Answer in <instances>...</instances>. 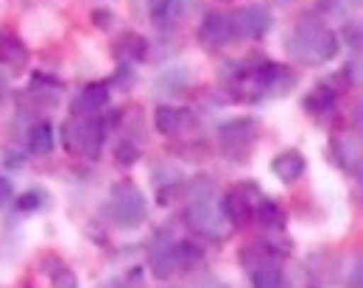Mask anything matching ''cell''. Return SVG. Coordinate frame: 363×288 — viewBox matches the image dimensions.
<instances>
[{
    "label": "cell",
    "mask_w": 363,
    "mask_h": 288,
    "mask_svg": "<svg viewBox=\"0 0 363 288\" xmlns=\"http://www.w3.org/2000/svg\"><path fill=\"white\" fill-rule=\"evenodd\" d=\"M294 87L296 73L288 65L272 62L260 53H249L240 62H232V70L227 73V90L243 104L288 96Z\"/></svg>",
    "instance_id": "6da1fadb"
},
{
    "label": "cell",
    "mask_w": 363,
    "mask_h": 288,
    "mask_svg": "<svg viewBox=\"0 0 363 288\" xmlns=\"http://www.w3.org/2000/svg\"><path fill=\"white\" fill-rule=\"evenodd\" d=\"M285 48H288V56L296 65L321 67V65H327V62H333L338 56L341 45H338V34L324 20H318L316 14H305L291 28Z\"/></svg>",
    "instance_id": "7a4b0ae2"
},
{
    "label": "cell",
    "mask_w": 363,
    "mask_h": 288,
    "mask_svg": "<svg viewBox=\"0 0 363 288\" xmlns=\"http://www.w3.org/2000/svg\"><path fill=\"white\" fill-rule=\"evenodd\" d=\"M184 224L201 236V238H210V240H224L229 238L232 233V224H229L227 213H224V204L221 199L213 193V185L204 182L201 191H193L190 196V204L184 207Z\"/></svg>",
    "instance_id": "3957f363"
},
{
    "label": "cell",
    "mask_w": 363,
    "mask_h": 288,
    "mask_svg": "<svg viewBox=\"0 0 363 288\" xmlns=\"http://www.w3.org/2000/svg\"><path fill=\"white\" fill-rule=\"evenodd\" d=\"M204 263V249L193 240H168V243H154L151 249V275L157 280H171L193 272L196 266Z\"/></svg>",
    "instance_id": "277c9868"
},
{
    "label": "cell",
    "mask_w": 363,
    "mask_h": 288,
    "mask_svg": "<svg viewBox=\"0 0 363 288\" xmlns=\"http://www.w3.org/2000/svg\"><path fill=\"white\" fill-rule=\"evenodd\" d=\"M106 140V123L98 115H73L62 126V143L67 154L95 160Z\"/></svg>",
    "instance_id": "5b68a950"
},
{
    "label": "cell",
    "mask_w": 363,
    "mask_h": 288,
    "mask_svg": "<svg viewBox=\"0 0 363 288\" xmlns=\"http://www.w3.org/2000/svg\"><path fill=\"white\" fill-rule=\"evenodd\" d=\"M106 218L118 230H137L145 221V196L132 179H121L112 185L106 199Z\"/></svg>",
    "instance_id": "8992f818"
},
{
    "label": "cell",
    "mask_w": 363,
    "mask_h": 288,
    "mask_svg": "<svg viewBox=\"0 0 363 288\" xmlns=\"http://www.w3.org/2000/svg\"><path fill=\"white\" fill-rule=\"evenodd\" d=\"M260 123L255 118H232L218 129V145L229 160H246L257 143Z\"/></svg>",
    "instance_id": "52a82bcc"
},
{
    "label": "cell",
    "mask_w": 363,
    "mask_h": 288,
    "mask_svg": "<svg viewBox=\"0 0 363 288\" xmlns=\"http://www.w3.org/2000/svg\"><path fill=\"white\" fill-rule=\"evenodd\" d=\"M232 40H260L272 28V11L266 6H240L227 14Z\"/></svg>",
    "instance_id": "ba28073f"
},
{
    "label": "cell",
    "mask_w": 363,
    "mask_h": 288,
    "mask_svg": "<svg viewBox=\"0 0 363 288\" xmlns=\"http://www.w3.org/2000/svg\"><path fill=\"white\" fill-rule=\"evenodd\" d=\"M260 199H263V191H260L257 185H252V182H238V185L221 199L229 224H232V227H246V224L255 218V210H257Z\"/></svg>",
    "instance_id": "9c48e42d"
},
{
    "label": "cell",
    "mask_w": 363,
    "mask_h": 288,
    "mask_svg": "<svg viewBox=\"0 0 363 288\" xmlns=\"http://www.w3.org/2000/svg\"><path fill=\"white\" fill-rule=\"evenodd\" d=\"M333 157L352 179H361V135L355 129L333 138Z\"/></svg>",
    "instance_id": "30bf717a"
},
{
    "label": "cell",
    "mask_w": 363,
    "mask_h": 288,
    "mask_svg": "<svg viewBox=\"0 0 363 288\" xmlns=\"http://www.w3.org/2000/svg\"><path fill=\"white\" fill-rule=\"evenodd\" d=\"M199 43L210 50H221L232 45V28H229L227 14H218V11H210L204 14L201 26H199Z\"/></svg>",
    "instance_id": "8fae6325"
},
{
    "label": "cell",
    "mask_w": 363,
    "mask_h": 288,
    "mask_svg": "<svg viewBox=\"0 0 363 288\" xmlns=\"http://www.w3.org/2000/svg\"><path fill=\"white\" fill-rule=\"evenodd\" d=\"M305 168H308V162L296 148H285L272 160V174L282 185H294L305 174Z\"/></svg>",
    "instance_id": "7c38bea8"
},
{
    "label": "cell",
    "mask_w": 363,
    "mask_h": 288,
    "mask_svg": "<svg viewBox=\"0 0 363 288\" xmlns=\"http://www.w3.org/2000/svg\"><path fill=\"white\" fill-rule=\"evenodd\" d=\"M109 104V82H92L73 98V115H98Z\"/></svg>",
    "instance_id": "4fadbf2b"
},
{
    "label": "cell",
    "mask_w": 363,
    "mask_h": 288,
    "mask_svg": "<svg viewBox=\"0 0 363 288\" xmlns=\"http://www.w3.org/2000/svg\"><path fill=\"white\" fill-rule=\"evenodd\" d=\"M0 65L11 67L14 73H20L28 65V50L20 43V37L11 34L9 28H0Z\"/></svg>",
    "instance_id": "5bb4252c"
},
{
    "label": "cell",
    "mask_w": 363,
    "mask_h": 288,
    "mask_svg": "<svg viewBox=\"0 0 363 288\" xmlns=\"http://www.w3.org/2000/svg\"><path fill=\"white\" fill-rule=\"evenodd\" d=\"M115 56L121 65H135L148 56V40L137 31H126L118 43H115Z\"/></svg>",
    "instance_id": "9a60e30c"
},
{
    "label": "cell",
    "mask_w": 363,
    "mask_h": 288,
    "mask_svg": "<svg viewBox=\"0 0 363 288\" xmlns=\"http://www.w3.org/2000/svg\"><path fill=\"white\" fill-rule=\"evenodd\" d=\"M187 123H190V115H187L184 109H179V106L162 104V106H157V112H154V126H157V132H162V135H182Z\"/></svg>",
    "instance_id": "2e32d148"
},
{
    "label": "cell",
    "mask_w": 363,
    "mask_h": 288,
    "mask_svg": "<svg viewBox=\"0 0 363 288\" xmlns=\"http://www.w3.org/2000/svg\"><path fill=\"white\" fill-rule=\"evenodd\" d=\"M335 101H338V87L333 84V82H321L316 84L305 101H302V106L311 112V115H327L330 109H335Z\"/></svg>",
    "instance_id": "e0dca14e"
},
{
    "label": "cell",
    "mask_w": 363,
    "mask_h": 288,
    "mask_svg": "<svg viewBox=\"0 0 363 288\" xmlns=\"http://www.w3.org/2000/svg\"><path fill=\"white\" fill-rule=\"evenodd\" d=\"M53 145H56L53 123H48V121L34 123L31 132H28V154H34V157H45V154L53 151Z\"/></svg>",
    "instance_id": "ac0fdd59"
},
{
    "label": "cell",
    "mask_w": 363,
    "mask_h": 288,
    "mask_svg": "<svg viewBox=\"0 0 363 288\" xmlns=\"http://www.w3.org/2000/svg\"><path fill=\"white\" fill-rule=\"evenodd\" d=\"M182 17V0H151V20L160 28H168L179 23Z\"/></svg>",
    "instance_id": "d6986e66"
},
{
    "label": "cell",
    "mask_w": 363,
    "mask_h": 288,
    "mask_svg": "<svg viewBox=\"0 0 363 288\" xmlns=\"http://www.w3.org/2000/svg\"><path fill=\"white\" fill-rule=\"evenodd\" d=\"M252 221H257V224L266 227V230H279V227L285 224V210H282L277 201H272V199H260V204H257Z\"/></svg>",
    "instance_id": "ffe728a7"
},
{
    "label": "cell",
    "mask_w": 363,
    "mask_h": 288,
    "mask_svg": "<svg viewBox=\"0 0 363 288\" xmlns=\"http://www.w3.org/2000/svg\"><path fill=\"white\" fill-rule=\"evenodd\" d=\"M252 288H285V277L279 272V266H260L252 272Z\"/></svg>",
    "instance_id": "44dd1931"
},
{
    "label": "cell",
    "mask_w": 363,
    "mask_h": 288,
    "mask_svg": "<svg viewBox=\"0 0 363 288\" xmlns=\"http://www.w3.org/2000/svg\"><path fill=\"white\" fill-rule=\"evenodd\" d=\"M45 204H48V191H43V188H31V191L20 193L14 199V207L20 213H34V210H43Z\"/></svg>",
    "instance_id": "7402d4cb"
},
{
    "label": "cell",
    "mask_w": 363,
    "mask_h": 288,
    "mask_svg": "<svg viewBox=\"0 0 363 288\" xmlns=\"http://www.w3.org/2000/svg\"><path fill=\"white\" fill-rule=\"evenodd\" d=\"M48 275H50V286L53 288H79V277H76V272H73L70 266H65L62 260H56V263H53V269H50Z\"/></svg>",
    "instance_id": "603a6c76"
},
{
    "label": "cell",
    "mask_w": 363,
    "mask_h": 288,
    "mask_svg": "<svg viewBox=\"0 0 363 288\" xmlns=\"http://www.w3.org/2000/svg\"><path fill=\"white\" fill-rule=\"evenodd\" d=\"M316 6L324 14H350L361 6V0H316Z\"/></svg>",
    "instance_id": "cb8c5ba5"
},
{
    "label": "cell",
    "mask_w": 363,
    "mask_h": 288,
    "mask_svg": "<svg viewBox=\"0 0 363 288\" xmlns=\"http://www.w3.org/2000/svg\"><path fill=\"white\" fill-rule=\"evenodd\" d=\"M137 145L132 140H121L118 148H115V160H118V165H135L137 162Z\"/></svg>",
    "instance_id": "d4e9b609"
},
{
    "label": "cell",
    "mask_w": 363,
    "mask_h": 288,
    "mask_svg": "<svg viewBox=\"0 0 363 288\" xmlns=\"http://www.w3.org/2000/svg\"><path fill=\"white\" fill-rule=\"evenodd\" d=\"M344 37L352 40V48L355 50L361 48V23H358V20H350V23L344 26Z\"/></svg>",
    "instance_id": "484cf974"
},
{
    "label": "cell",
    "mask_w": 363,
    "mask_h": 288,
    "mask_svg": "<svg viewBox=\"0 0 363 288\" xmlns=\"http://www.w3.org/2000/svg\"><path fill=\"white\" fill-rule=\"evenodd\" d=\"M347 288H363V266H361V257H355V263H352V272L347 275Z\"/></svg>",
    "instance_id": "4316f807"
},
{
    "label": "cell",
    "mask_w": 363,
    "mask_h": 288,
    "mask_svg": "<svg viewBox=\"0 0 363 288\" xmlns=\"http://www.w3.org/2000/svg\"><path fill=\"white\" fill-rule=\"evenodd\" d=\"M92 23H95V28H112V11L109 9H95L92 11Z\"/></svg>",
    "instance_id": "83f0119b"
},
{
    "label": "cell",
    "mask_w": 363,
    "mask_h": 288,
    "mask_svg": "<svg viewBox=\"0 0 363 288\" xmlns=\"http://www.w3.org/2000/svg\"><path fill=\"white\" fill-rule=\"evenodd\" d=\"M11 196H14V188H11V182L6 179V177H0V210L11 201Z\"/></svg>",
    "instance_id": "f1b7e54d"
},
{
    "label": "cell",
    "mask_w": 363,
    "mask_h": 288,
    "mask_svg": "<svg viewBox=\"0 0 363 288\" xmlns=\"http://www.w3.org/2000/svg\"><path fill=\"white\" fill-rule=\"evenodd\" d=\"M6 96H9V84H6V79L0 76V101H3Z\"/></svg>",
    "instance_id": "f546056e"
}]
</instances>
